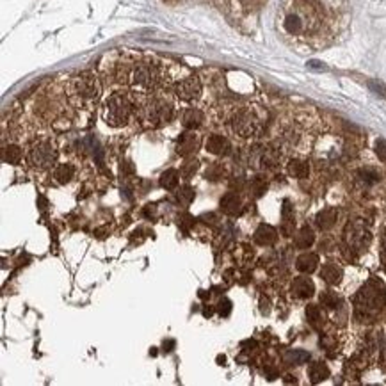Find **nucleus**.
<instances>
[{
  "mask_svg": "<svg viewBox=\"0 0 386 386\" xmlns=\"http://www.w3.org/2000/svg\"><path fill=\"white\" fill-rule=\"evenodd\" d=\"M205 146L208 153L217 155V157H225V155L232 153V145H230V141L225 135H219V134L210 135V137L207 139Z\"/></svg>",
  "mask_w": 386,
  "mask_h": 386,
  "instance_id": "12",
  "label": "nucleus"
},
{
  "mask_svg": "<svg viewBox=\"0 0 386 386\" xmlns=\"http://www.w3.org/2000/svg\"><path fill=\"white\" fill-rule=\"evenodd\" d=\"M178 222L181 226H185V228H187V226H191L192 222H194V219H192L189 214H184V215H180V217H178Z\"/></svg>",
  "mask_w": 386,
  "mask_h": 386,
  "instance_id": "39",
  "label": "nucleus"
},
{
  "mask_svg": "<svg viewBox=\"0 0 386 386\" xmlns=\"http://www.w3.org/2000/svg\"><path fill=\"white\" fill-rule=\"evenodd\" d=\"M319 267V255L317 253H302L296 260V269L304 274H312Z\"/></svg>",
  "mask_w": 386,
  "mask_h": 386,
  "instance_id": "18",
  "label": "nucleus"
},
{
  "mask_svg": "<svg viewBox=\"0 0 386 386\" xmlns=\"http://www.w3.org/2000/svg\"><path fill=\"white\" fill-rule=\"evenodd\" d=\"M75 176V168L71 164H59L54 169V178L57 184H70L71 178Z\"/></svg>",
  "mask_w": 386,
  "mask_h": 386,
  "instance_id": "26",
  "label": "nucleus"
},
{
  "mask_svg": "<svg viewBox=\"0 0 386 386\" xmlns=\"http://www.w3.org/2000/svg\"><path fill=\"white\" fill-rule=\"evenodd\" d=\"M336 219H338V210L335 207H328L317 214L315 222L320 230H329L336 225Z\"/></svg>",
  "mask_w": 386,
  "mask_h": 386,
  "instance_id": "19",
  "label": "nucleus"
},
{
  "mask_svg": "<svg viewBox=\"0 0 386 386\" xmlns=\"http://www.w3.org/2000/svg\"><path fill=\"white\" fill-rule=\"evenodd\" d=\"M198 168H199L198 160H187L184 164V168H181V175H184L185 178H191V176L198 171Z\"/></svg>",
  "mask_w": 386,
  "mask_h": 386,
  "instance_id": "34",
  "label": "nucleus"
},
{
  "mask_svg": "<svg viewBox=\"0 0 386 386\" xmlns=\"http://www.w3.org/2000/svg\"><path fill=\"white\" fill-rule=\"evenodd\" d=\"M320 304L328 310H336L342 304V299H340V296L336 292L328 290V292H322V296H320Z\"/></svg>",
  "mask_w": 386,
  "mask_h": 386,
  "instance_id": "29",
  "label": "nucleus"
},
{
  "mask_svg": "<svg viewBox=\"0 0 386 386\" xmlns=\"http://www.w3.org/2000/svg\"><path fill=\"white\" fill-rule=\"evenodd\" d=\"M203 121H205V116H203V112L199 109L191 107L181 114V125H184L185 130H196V128L201 127Z\"/></svg>",
  "mask_w": 386,
  "mask_h": 386,
  "instance_id": "16",
  "label": "nucleus"
},
{
  "mask_svg": "<svg viewBox=\"0 0 386 386\" xmlns=\"http://www.w3.org/2000/svg\"><path fill=\"white\" fill-rule=\"evenodd\" d=\"M253 238H255V242L258 246H272L276 240H278V233H276V230L272 228V226L260 225L258 228H256Z\"/></svg>",
  "mask_w": 386,
  "mask_h": 386,
  "instance_id": "17",
  "label": "nucleus"
},
{
  "mask_svg": "<svg viewBox=\"0 0 386 386\" xmlns=\"http://www.w3.org/2000/svg\"><path fill=\"white\" fill-rule=\"evenodd\" d=\"M100 80L96 78V75L89 73V71L75 75L66 82V96L75 107H91L100 98Z\"/></svg>",
  "mask_w": 386,
  "mask_h": 386,
  "instance_id": "6",
  "label": "nucleus"
},
{
  "mask_svg": "<svg viewBox=\"0 0 386 386\" xmlns=\"http://www.w3.org/2000/svg\"><path fill=\"white\" fill-rule=\"evenodd\" d=\"M306 319L312 324V328L315 329H320L324 326V322H326V315H324V312L320 310V306L317 304H310L308 308H306Z\"/></svg>",
  "mask_w": 386,
  "mask_h": 386,
  "instance_id": "23",
  "label": "nucleus"
},
{
  "mask_svg": "<svg viewBox=\"0 0 386 386\" xmlns=\"http://www.w3.org/2000/svg\"><path fill=\"white\" fill-rule=\"evenodd\" d=\"M370 240H372V233L363 219H353L347 222L343 230V244L351 251V255L358 256L365 253L370 246Z\"/></svg>",
  "mask_w": 386,
  "mask_h": 386,
  "instance_id": "8",
  "label": "nucleus"
},
{
  "mask_svg": "<svg viewBox=\"0 0 386 386\" xmlns=\"http://www.w3.org/2000/svg\"><path fill=\"white\" fill-rule=\"evenodd\" d=\"M342 276H343L342 267L335 262L324 263L322 269H320V278H322L328 285H338V283L342 281Z\"/></svg>",
  "mask_w": 386,
  "mask_h": 386,
  "instance_id": "15",
  "label": "nucleus"
},
{
  "mask_svg": "<svg viewBox=\"0 0 386 386\" xmlns=\"http://www.w3.org/2000/svg\"><path fill=\"white\" fill-rule=\"evenodd\" d=\"M347 18V0H285L278 29L287 39L320 47L336 36Z\"/></svg>",
  "mask_w": 386,
  "mask_h": 386,
  "instance_id": "1",
  "label": "nucleus"
},
{
  "mask_svg": "<svg viewBox=\"0 0 386 386\" xmlns=\"http://www.w3.org/2000/svg\"><path fill=\"white\" fill-rule=\"evenodd\" d=\"M267 112L258 105H242L230 114V127L238 137H256L263 132Z\"/></svg>",
  "mask_w": 386,
  "mask_h": 386,
  "instance_id": "4",
  "label": "nucleus"
},
{
  "mask_svg": "<svg viewBox=\"0 0 386 386\" xmlns=\"http://www.w3.org/2000/svg\"><path fill=\"white\" fill-rule=\"evenodd\" d=\"M381 262H383V267L386 271V230L383 237H381Z\"/></svg>",
  "mask_w": 386,
  "mask_h": 386,
  "instance_id": "38",
  "label": "nucleus"
},
{
  "mask_svg": "<svg viewBox=\"0 0 386 386\" xmlns=\"http://www.w3.org/2000/svg\"><path fill=\"white\" fill-rule=\"evenodd\" d=\"M287 365H302V363H306L310 359V354L306 353V351H301V349H294V351H289V353L283 356Z\"/></svg>",
  "mask_w": 386,
  "mask_h": 386,
  "instance_id": "28",
  "label": "nucleus"
},
{
  "mask_svg": "<svg viewBox=\"0 0 386 386\" xmlns=\"http://www.w3.org/2000/svg\"><path fill=\"white\" fill-rule=\"evenodd\" d=\"M173 91H175V96L180 98L184 101H194L201 96V80H199L196 75H187V77L180 78V80L175 82L173 86Z\"/></svg>",
  "mask_w": 386,
  "mask_h": 386,
  "instance_id": "10",
  "label": "nucleus"
},
{
  "mask_svg": "<svg viewBox=\"0 0 386 386\" xmlns=\"http://www.w3.org/2000/svg\"><path fill=\"white\" fill-rule=\"evenodd\" d=\"M221 210L226 215H238L242 210V201L235 192H228L221 198Z\"/></svg>",
  "mask_w": 386,
  "mask_h": 386,
  "instance_id": "20",
  "label": "nucleus"
},
{
  "mask_svg": "<svg viewBox=\"0 0 386 386\" xmlns=\"http://www.w3.org/2000/svg\"><path fill=\"white\" fill-rule=\"evenodd\" d=\"M225 175H226V169H225V166H222V164L210 166V169L207 171V178L208 180H221Z\"/></svg>",
  "mask_w": 386,
  "mask_h": 386,
  "instance_id": "33",
  "label": "nucleus"
},
{
  "mask_svg": "<svg viewBox=\"0 0 386 386\" xmlns=\"http://www.w3.org/2000/svg\"><path fill=\"white\" fill-rule=\"evenodd\" d=\"M287 171H289V175L292 176V178L304 180L308 178L310 175V166L308 162L301 160V158H294V160H290L289 166H287Z\"/></svg>",
  "mask_w": 386,
  "mask_h": 386,
  "instance_id": "21",
  "label": "nucleus"
},
{
  "mask_svg": "<svg viewBox=\"0 0 386 386\" xmlns=\"http://www.w3.org/2000/svg\"><path fill=\"white\" fill-rule=\"evenodd\" d=\"M290 292L296 299H310L315 292V285L310 278H296L290 287Z\"/></svg>",
  "mask_w": 386,
  "mask_h": 386,
  "instance_id": "13",
  "label": "nucleus"
},
{
  "mask_svg": "<svg viewBox=\"0 0 386 386\" xmlns=\"http://www.w3.org/2000/svg\"><path fill=\"white\" fill-rule=\"evenodd\" d=\"M22 157H24V151H22L20 146L16 145H9L4 148V162H7V164H20Z\"/></svg>",
  "mask_w": 386,
  "mask_h": 386,
  "instance_id": "27",
  "label": "nucleus"
},
{
  "mask_svg": "<svg viewBox=\"0 0 386 386\" xmlns=\"http://www.w3.org/2000/svg\"><path fill=\"white\" fill-rule=\"evenodd\" d=\"M57 160V146L50 139H39L29 150V162L37 169H48Z\"/></svg>",
  "mask_w": 386,
  "mask_h": 386,
  "instance_id": "9",
  "label": "nucleus"
},
{
  "mask_svg": "<svg viewBox=\"0 0 386 386\" xmlns=\"http://www.w3.org/2000/svg\"><path fill=\"white\" fill-rule=\"evenodd\" d=\"M296 226V215H294V207L289 199L283 201L281 208V232L285 233V237H290Z\"/></svg>",
  "mask_w": 386,
  "mask_h": 386,
  "instance_id": "14",
  "label": "nucleus"
},
{
  "mask_svg": "<svg viewBox=\"0 0 386 386\" xmlns=\"http://www.w3.org/2000/svg\"><path fill=\"white\" fill-rule=\"evenodd\" d=\"M308 376H310V381H312L313 384L322 383V381H326L329 377L328 365H326V363H322V361H313L312 365H310V369H308Z\"/></svg>",
  "mask_w": 386,
  "mask_h": 386,
  "instance_id": "22",
  "label": "nucleus"
},
{
  "mask_svg": "<svg viewBox=\"0 0 386 386\" xmlns=\"http://www.w3.org/2000/svg\"><path fill=\"white\" fill-rule=\"evenodd\" d=\"M315 242V233H313V230L310 228L308 225L301 226V230L297 232L296 235V246L299 249H308L312 248V244Z\"/></svg>",
  "mask_w": 386,
  "mask_h": 386,
  "instance_id": "24",
  "label": "nucleus"
},
{
  "mask_svg": "<svg viewBox=\"0 0 386 386\" xmlns=\"http://www.w3.org/2000/svg\"><path fill=\"white\" fill-rule=\"evenodd\" d=\"M376 153L381 162H386V141L384 139H377L376 143Z\"/></svg>",
  "mask_w": 386,
  "mask_h": 386,
  "instance_id": "37",
  "label": "nucleus"
},
{
  "mask_svg": "<svg viewBox=\"0 0 386 386\" xmlns=\"http://www.w3.org/2000/svg\"><path fill=\"white\" fill-rule=\"evenodd\" d=\"M266 189H267V181L263 176H255V178L251 180V191L256 198H260V196L266 192Z\"/></svg>",
  "mask_w": 386,
  "mask_h": 386,
  "instance_id": "32",
  "label": "nucleus"
},
{
  "mask_svg": "<svg viewBox=\"0 0 386 386\" xmlns=\"http://www.w3.org/2000/svg\"><path fill=\"white\" fill-rule=\"evenodd\" d=\"M175 114V105L164 96H150L135 107V118L146 128H160L168 125Z\"/></svg>",
  "mask_w": 386,
  "mask_h": 386,
  "instance_id": "5",
  "label": "nucleus"
},
{
  "mask_svg": "<svg viewBox=\"0 0 386 386\" xmlns=\"http://www.w3.org/2000/svg\"><path fill=\"white\" fill-rule=\"evenodd\" d=\"M116 77L121 84L143 93H155L168 84V68L162 60L153 57L127 60L123 59L116 66Z\"/></svg>",
  "mask_w": 386,
  "mask_h": 386,
  "instance_id": "2",
  "label": "nucleus"
},
{
  "mask_svg": "<svg viewBox=\"0 0 386 386\" xmlns=\"http://www.w3.org/2000/svg\"><path fill=\"white\" fill-rule=\"evenodd\" d=\"M386 306V289L383 281L372 278L358 290L353 299L354 319L361 324L376 322Z\"/></svg>",
  "mask_w": 386,
  "mask_h": 386,
  "instance_id": "3",
  "label": "nucleus"
},
{
  "mask_svg": "<svg viewBox=\"0 0 386 386\" xmlns=\"http://www.w3.org/2000/svg\"><path fill=\"white\" fill-rule=\"evenodd\" d=\"M194 196H196L194 189H192L191 185H184V187H180L178 194H176V199H178L180 205H191Z\"/></svg>",
  "mask_w": 386,
  "mask_h": 386,
  "instance_id": "31",
  "label": "nucleus"
},
{
  "mask_svg": "<svg viewBox=\"0 0 386 386\" xmlns=\"http://www.w3.org/2000/svg\"><path fill=\"white\" fill-rule=\"evenodd\" d=\"M137 105L134 104L130 94L127 93H112L111 96L105 100L104 109H101V116L104 121L109 127H125L130 121L132 114L135 112Z\"/></svg>",
  "mask_w": 386,
  "mask_h": 386,
  "instance_id": "7",
  "label": "nucleus"
},
{
  "mask_svg": "<svg viewBox=\"0 0 386 386\" xmlns=\"http://www.w3.org/2000/svg\"><path fill=\"white\" fill-rule=\"evenodd\" d=\"M180 181V173L176 169H166L160 175V187L166 189V191H175L178 187Z\"/></svg>",
  "mask_w": 386,
  "mask_h": 386,
  "instance_id": "25",
  "label": "nucleus"
},
{
  "mask_svg": "<svg viewBox=\"0 0 386 386\" xmlns=\"http://www.w3.org/2000/svg\"><path fill=\"white\" fill-rule=\"evenodd\" d=\"M199 146H201L199 135L194 130H187L180 135L178 143H176V153L181 157H189V155H194L199 150Z\"/></svg>",
  "mask_w": 386,
  "mask_h": 386,
  "instance_id": "11",
  "label": "nucleus"
},
{
  "mask_svg": "<svg viewBox=\"0 0 386 386\" xmlns=\"http://www.w3.org/2000/svg\"><path fill=\"white\" fill-rule=\"evenodd\" d=\"M358 180L361 181V184H365V185H374V184H377V181H379V175H377L372 168L359 169V171H358Z\"/></svg>",
  "mask_w": 386,
  "mask_h": 386,
  "instance_id": "30",
  "label": "nucleus"
},
{
  "mask_svg": "<svg viewBox=\"0 0 386 386\" xmlns=\"http://www.w3.org/2000/svg\"><path fill=\"white\" fill-rule=\"evenodd\" d=\"M217 313L221 317H228L230 313H232V301L230 299H221L219 301V304H217Z\"/></svg>",
  "mask_w": 386,
  "mask_h": 386,
  "instance_id": "36",
  "label": "nucleus"
},
{
  "mask_svg": "<svg viewBox=\"0 0 386 386\" xmlns=\"http://www.w3.org/2000/svg\"><path fill=\"white\" fill-rule=\"evenodd\" d=\"M369 89L372 91V93H376L377 96L381 98H386V84L379 80H369Z\"/></svg>",
  "mask_w": 386,
  "mask_h": 386,
  "instance_id": "35",
  "label": "nucleus"
}]
</instances>
